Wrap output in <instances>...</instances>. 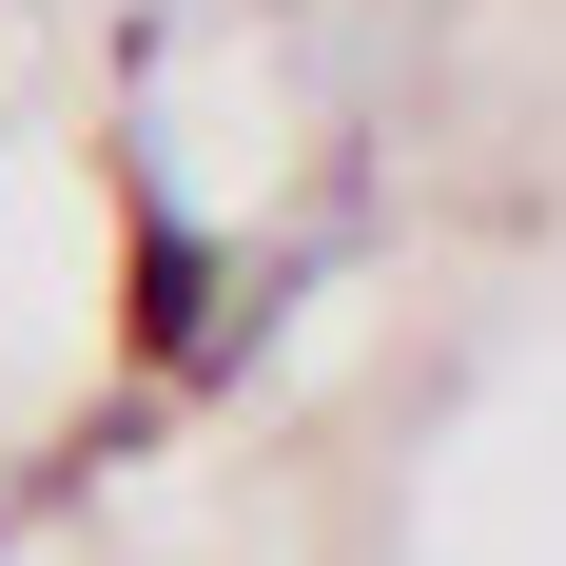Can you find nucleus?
Masks as SVG:
<instances>
[{
  "label": "nucleus",
  "instance_id": "nucleus-1",
  "mask_svg": "<svg viewBox=\"0 0 566 566\" xmlns=\"http://www.w3.org/2000/svg\"><path fill=\"white\" fill-rule=\"evenodd\" d=\"M137 352L157 371H216V234L196 216H137Z\"/></svg>",
  "mask_w": 566,
  "mask_h": 566
}]
</instances>
